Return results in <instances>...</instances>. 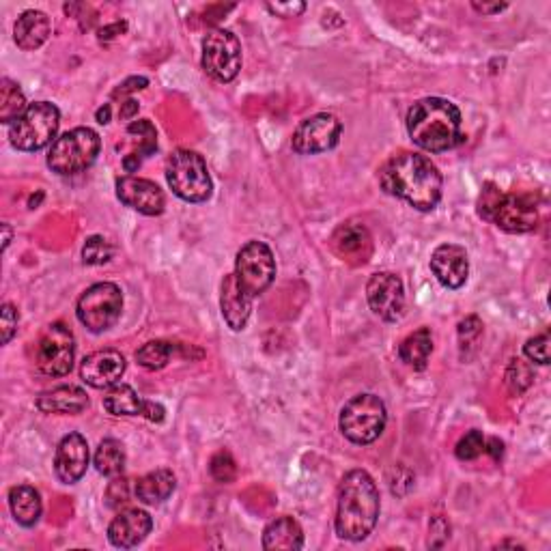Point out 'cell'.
<instances>
[{
  "label": "cell",
  "mask_w": 551,
  "mask_h": 551,
  "mask_svg": "<svg viewBox=\"0 0 551 551\" xmlns=\"http://www.w3.org/2000/svg\"><path fill=\"white\" fill-rule=\"evenodd\" d=\"M147 84H149V80L147 78H143V76H134V78H127L123 84H121V87L115 91V93H112V95H115V97H125L127 93H134V91H143V89H147Z\"/></svg>",
  "instance_id": "7bdbcfd3"
},
{
  "label": "cell",
  "mask_w": 551,
  "mask_h": 551,
  "mask_svg": "<svg viewBox=\"0 0 551 551\" xmlns=\"http://www.w3.org/2000/svg\"><path fill=\"white\" fill-rule=\"evenodd\" d=\"M379 186L418 211H433L442 201L444 179L427 155L401 151L381 166Z\"/></svg>",
  "instance_id": "6da1fadb"
},
{
  "label": "cell",
  "mask_w": 551,
  "mask_h": 551,
  "mask_svg": "<svg viewBox=\"0 0 551 551\" xmlns=\"http://www.w3.org/2000/svg\"><path fill=\"white\" fill-rule=\"evenodd\" d=\"M526 358L534 364H549V332H543L539 336L530 338V341L524 345Z\"/></svg>",
  "instance_id": "f35d334b"
},
{
  "label": "cell",
  "mask_w": 551,
  "mask_h": 551,
  "mask_svg": "<svg viewBox=\"0 0 551 551\" xmlns=\"http://www.w3.org/2000/svg\"><path fill=\"white\" fill-rule=\"evenodd\" d=\"M209 472L214 476L218 483L229 485L237 478V463L229 450H218L214 457L209 461Z\"/></svg>",
  "instance_id": "d590c367"
},
{
  "label": "cell",
  "mask_w": 551,
  "mask_h": 551,
  "mask_svg": "<svg viewBox=\"0 0 551 551\" xmlns=\"http://www.w3.org/2000/svg\"><path fill=\"white\" fill-rule=\"evenodd\" d=\"M106 500H108V506L117 508L125 502H130V489H127V480L125 478H117L112 480L108 491H106Z\"/></svg>",
  "instance_id": "ab89813d"
},
{
  "label": "cell",
  "mask_w": 551,
  "mask_h": 551,
  "mask_svg": "<svg viewBox=\"0 0 551 551\" xmlns=\"http://www.w3.org/2000/svg\"><path fill=\"white\" fill-rule=\"evenodd\" d=\"M153 530V519L143 508H125L108 526V541L119 549H132L143 543Z\"/></svg>",
  "instance_id": "ffe728a7"
},
{
  "label": "cell",
  "mask_w": 551,
  "mask_h": 551,
  "mask_svg": "<svg viewBox=\"0 0 551 551\" xmlns=\"http://www.w3.org/2000/svg\"><path fill=\"white\" fill-rule=\"evenodd\" d=\"M388 425V409L377 394H358L349 399L338 416V429L351 444L366 446L377 442Z\"/></svg>",
  "instance_id": "52a82bcc"
},
{
  "label": "cell",
  "mask_w": 551,
  "mask_h": 551,
  "mask_svg": "<svg viewBox=\"0 0 551 551\" xmlns=\"http://www.w3.org/2000/svg\"><path fill=\"white\" fill-rule=\"evenodd\" d=\"M343 123L332 112H317L295 127L291 147L298 155H317L341 143Z\"/></svg>",
  "instance_id": "4fadbf2b"
},
{
  "label": "cell",
  "mask_w": 551,
  "mask_h": 551,
  "mask_svg": "<svg viewBox=\"0 0 551 551\" xmlns=\"http://www.w3.org/2000/svg\"><path fill=\"white\" fill-rule=\"evenodd\" d=\"M483 452H485V435L476 429L465 433L459 440V444L455 446V457L459 461H474L483 455Z\"/></svg>",
  "instance_id": "8d00e7d4"
},
{
  "label": "cell",
  "mask_w": 551,
  "mask_h": 551,
  "mask_svg": "<svg viewBox=\"0 0 551 551\" xmlns=\"http://www.w3.org/2000/svg\"><path fill=\"white\" fill-rule=\"evenodd\" d=\"M112 257H115V246H112L102 235L89 237L82 246L84 265H106Z\"/></svg>",
  "instance_id": "836d02e7"
},
{
  "label": "cell",
  "mask_w": 551,
  "mask_h": 551,
  "mask_svg": "<svg viewBox=\"0 0 551 551\" xmlns=\"http://www.w3.org/2000/svg\"><path fill=\"white\" fill-rule=\"evenodd\" d=\"M136 112H138V104H136L134 100H127V102L121 104V112H119V115H121L123 121H130V119L136 115Z\"/></svg>",
  "instance_id": "7dc6e473"
},
{
  "label": "cell",
  "mask_w": 551,
  "mask_h": 551,
  "mask_svg": "<svg viewBox=\"0 0 551 551\" xmlns=\"http://www.w3.org/2000/svg\"><path fill=\"white\" fill-rule=\"evenodd\" d=\"M117 199L143 216H160L166 209V196L158 183L134 175L117 179Z\"/></svg>",
  "instance_id": "9a60e30c"
},
{
  "label": "cell",
  "mask_w": 551,
  "mask_h": 551,
  "mask_svg": "<svg viewBox=\"0 0 551 551\" xmlns=\"http://www.w3.org/2000/svg\"><path fill=\"white\" fill-rule=\"evenodd\" d=\"M485 452L493 461H500L504 455V444L498 440V437H489V440H485Z\"/></svg>",
  "instance_id": "f6af8a7d"
},
{
  "label": "cell",
  "mask_w": 551,
  "mask_h": 551,
  "mask_svg": "<svg viewBox=\"0 0 551 551\" xmlns=\"http://www.w3.org/2000/svg\"><path fill=\"white\" fill-rule=\"evenodd\" d=\"M177 345L168 341H149L136 351V362L147 371H162L175 356Z\"/></svg>",
  "instance_id": "1f68e13d"
},
{
  "label": "cell",
  "mask_w": 551,
  "mask_h": 551,
  "mask_svg": "<svg viewBox=\"0 0 551 551\" xmlns=\"http://www.w3.org/2000/svg\"><path fill=\"white\" fill-rule=\"evenodd\" d=\"M407 134L422 151L444 153L463 143L461 110L444 97H425L407 112Z\"/></svg>",
  "instance_id": "3957f363"
},
{
  "label": "cell",
  "mask_w": 551,
  "mask_h": 551,
  "mask_svg": "<svg viewBox=\"0 0 551 551\" xmlns=\"http://www.w3.org/2000/svg\"><path fill=\"white\" fill-rule=\"evenodd\" d=\"M50 33H52L50 18L44 11H37V9H28L20 13V18L16 20V24H13V41H16V46L20 50H26V52L44 46Z\"/></svg>",
  "instance_id": "d4e9b609"
},
{
  "label": "cell",
  "mask_w": 551,
  "mask_h": 551,
  "mask_svg": "<svg viewBox=\"0 0 551 551\" xmlns=\"http://www.w3.org/2000/svg\"><path fill=\"white\" fill-rule=\"evenodd\" d=\"M433 353V334L429 328H420L409 334L399 345V360L412 371H425Z\"/></svg>",
  "instance_id": "f1b7e54d"
},
{
  "label": "cell",
  "mask_w": 551,
  "mask_h": 551,
  "mask_svg": "<svg viewBox=\"0 0 551 551\" xmlns=\"http://www.w3.org/2000/svg\"><path fill=\"white\" fill-rule=\"evenodd\" d=\"M201 65L205 74L218 82H231L242 69V44L235 33L214 28L203 37Z\"/></svg>",
  "instance_id": "7c38bea8"
},
{
  "label": "cell",
  "mask_w": 551,
  "mask_h": 551,
  "mask_svg": "<svg viewBox=\"0 0 551 551\" xmlns=\"http://www.w3.org/2000/svg\"><path fill=\"white\" fill-rule=\"evenodd\" d=\"M366 300L373 313L388 323L401 319L405 310L403 280L392 272H377L366 282Z\"/></svg>",
  "instance_id": "5bb4252c"
},
{
  "label": "cell",
  "mask_w": 551,
  "mask_h": 551,
  "mask_svg": "<svg viewBox=\"0 0 551 551\" xmlns=\"http://www.w3.org/2000/svg\"><path fill=\"white\" fill-rule=\"evenodd\" d=\"M220 308L222 317L233 332H242L248 326V319L252 315V298L239 287L233 274L224 276L220 289Z\"/></svg>",
  "instance_id": "603a6c76"
},
{
  "label": "cell",
  "mask_w": 551,
  "mask_h": 551,
  "mask_svg": "<svg viewBox=\"0 0 551 551\" xmlns=\"http://www.w3.org/2000/svg\"><path fill=\"white\" fill-rule=\"evenodd\" d=\"M483 332H485L483 321H480L476 315L465 317L459 323V330H457V334H459V351H461V358L465 362L474 358L480 338H483Z\"/></svg>",
  "instance_id": "d6a6232c"
},
{
  "label": "cell",
  "mask_w": 551,
  "mask_h": 551,
  "mask_svg": "<svg viewBox=\"0 0 551 551\" xmlns=\"http://www.w3.org/2000/svg\"><path fill=\"white\" fill-rule=\"evenodd\" d=\"M431 272L446 289H461L470 276L468 250L457 244H442L431 254Z\"/></svg>",
  "instance_id": "ac0fdd59"
},
{
  "label": "cell",
  "mask_w": 551,
  "mask_h": 551,
  "mask_svg": "<svg viewBox=\"0 0 551 551\" xmlns=\"http://www.w3.org/2000/svg\"><path fill=\"white\" fill-rule=\"evenodd\" d=\"M9 508L13 519H16L20 526L33 528L41 519L44 504H41V496L35 487L18 485L9 489Z\"/></svg>",
  "instance_id": "83f0119b"
},
{
  "label": "cell",
  "mask_w": 551,
  "mask_h": 551,
  "mask_svg": "<svg viewBox=\"0 0 551 551\" xmlns=\"http://www.w3.org/2000/svg\"><path fill=\"white\" fill-rule=\"evenodd\" d=\"M508 5L506 3H496V5H487V3H472V9L478 11V13H483V16H496V13L504 11Z\"/></svg>",
  "instance_id": "bcb514c9"
},
{
  "label": "cell",
  "mask_w": 551,
  "mask_h": 551,
  "mask_svg": "<svg viewBox=\"0 0 551 551\" xmlns=\"http://www.w3.org/2000/svg\"><path fill=\"white\" fill-rule=\"evenodd\" d=\"M235 280L250 298H259L276 278V259L272 248L259 239L244 244L235 257Z\"/></svg>",
  "instance_id": "8fae6325"
},
{
  "label": "cell",
  "mask_w": 551,
  "mask_h": 551,
  "mask_svg": "<svg viewBox=\"0 0 551 551\" xmlns=\"http://www.w3.org/2000/svg\"><path fill=\"white\" fill-rule=\"evenodd\" d=\"M91 452L87 437L80 433H69L56 446L54 452V474L63 485H74L87 474Z\"/></svg>",
  "instance_id": "2e32d148"
},
{
  "label": "cell",
  "mask_w": 551,
  "mask_h": 551,
  "mask_svg": "<svg viewBox=\"0 0 551 551\" xmlns=\"http://www.w3.org/2000/svg\"><path fill=\"white\" fill-rule=\"evenodd\" d=\"M450 539V526L444 517H435L429 524V547H442Z\"/></svg>",
  "instance_id": "60d3db41"
},
{
  "label": "cell",
  "mask_w": 551,
  "mask_h": 551,
  "mask_svg": "<svg viewBox=\"0 0 551 551\" xmlns=\"http://www.w3.org/2000/svg\"><path fill=\"white\" fill-rule=\"evenodd\" d=\"M18 323V308L13 304H3V308H0V341H3V345H9L11 338L18 334Z\"/></svg>",
  "instance_id": "74e56055"
},
{
  "label": "cell",
  "mask_w": 551,
  "mask_h": 551,
  "mask_svg": "<svg viewBox=\"0 0 551 551\" xmlns=\"http://www.w3.org/2000/svg\"><path fill=\"white\" fill-rule=\"evenodd\" d=\"M379 511V489L373 476L366 470L347 472L336 496V534L351 543L364 541L375 530Z\"/></svg>",
  "instance_id": "7a4b0ae2"
},
{
  "label": "cell",
  "mask_w": 551,
  "mask_h": 551,
  "mask_svg": "<svg viewBox=\"0 0 551 551\" xmlns=\"http://www.w3.org/2000/svg\"><path fill=\"white\" fill-rule=\"evenodd\" d=\"M3 250H7L9 248V244H11V237H13V233H11V226L5 222L3 224Z\"/></svg>",
  "instance_id": "681fc988"
},
{
  "label": "cell",
  "mask_w": 551,
  "mask_h": 551,
  "mask_svg": "<svg viewBox=\"0 0 551 551\" xmlns=\"http://www.w3.org/2000/svg\"><path fill=\"white\" fill-rule=\"evenodd\" d=\"M127 369L125 356L117 349H100L89 353L80 364V377L95 390H106L119 384Z\"/></svg>",
  "instance_id": "e0dca14e"
},
{
  "label": "cell",
  "mask_w": 551,
  "mask_h": 551,
  "mask_svg": "<svg viewBox=\"0 0 551 551\" xmlns=\"http://www.w3.org/2000/svg\"><path fill=\"white\" fill-rule=\"evenodd\" d=\"M332 250L347 263H366L373 252V239L369 229L360 222H343L334 231L332 239Z\"/></svg>",
  "instance_id": "7402d4cb"
},
{
  "label": "cell",
  "mask_w": 551,
  "mask_h": 551,
  "mask_svg": "<svg viewBox=\"0 0 551 551\" xmlns=\"http://www.w3.org/2000/svg\"><path fill=\"white\" fill-rule=\"evenodd\" d=\"M95 470L104 474V476H121L125 470V448L119 440H112V437H106V440L100 442L95 450Z\"/></svg>",
  "instance_id": "f546056e"
},
{
  "label": "cell",
  "mask_w": 551,
  "mask_h": 551,
  "mask_svg": "<svg viewBox=\"0 0 551 551\" xmlns=\"http://www.w3.org/2000/svg\"><path fill=\"white\" fill-rule=\"evenodd\" d=\"M89 394L80 386H59L48 392H41L35 405L41 414H56V416H78L89 407Z\"/></svg>",
  "instance_id": "cb8c5ba5"
},
{
  "label": "cell",
  "mask_w": 551,
  "mask_h": 551,
  "mask_svg": "<svg viewBox=\"0 0 551 551\" xmlns=\"http://www.w3.org/2000/svg\"><path fill=\"white\" fill-rule=\"evenodd\" d=\"M261 545L265 551H298L304 547V530L293 517H276L265 526Z\"/></svg>",
  "instance_id": "484cf974"
},
{
  "label": "cell",
  "mask_w": 551,
  "mask_h": 551,
  "mask_svg": "<svg viewBox=\"0 0 551 551\" xmlns=\"http://www.w3.org/2000/svg\"><path fill=\"white\" fill-rule=\"evenodd\" d=\"M125 151L123 155V171L125 173H134L140 168L149 155L155 153L158 149V132H155V125L149 119H140L127 125L125 130V140L121 147Z\"/></svg>",
  "instance_id": "44dd1931"
},
{
  "label": "cell",
  "mask_w": 551,
  "mask_h": 551,
  "mask_svg": "<svg viewBox=\"0 0 551 551\" xmlns=\"http://www.w3.org/2000/svg\"><path fill=\"white\" fill-rule=\"evenodd\" d=\"M127 31V24L125 22H115V24H108L104 28H100V41L102 44H108V41L117 39L119 35H123Z\"/></svg>",
  "instance_id": "ee69618b"
},
{
  "label": "cell",
  "mask_w": 551,
  "mask_h": 551,
  "mask_svg": "<svg viewBox=\"0 0 551 551\" xmlns=\"http://www.w3.org/2000/svg\"><path fill=\"white\" fill-rule=\"evenodd\" d=\"M100 149V134L91 130V127H74V130H69L61 138L54 140L46 162L52 168V173L61 177H72L91 168L97 155H100Z\"/></svg>",
  "instance_id": "5b68a950"
},
{
  "label": "cell",
  "mask_w": 551,
  "mask_h": 551,
  "mask_svg": "<svg viewBox=\"0 0 551 551\" xmlns=\"http://www.w3.org/2000/svg\"><path fill=\"white\" fill-rule=\"evenodd\" d=\"M61 125V110L52 102L28 104L24 115L9 125V143L18 151H41L52 147Z\"/></svg>",
  "instance_id": "ba28073f"
},
{
  "label": "cell",
  "mask_w": 551,
  "mask_h": 551,
  "mask_svg": "<svg viewBox=\"0 0 551 551\" xmlns=\"http://www.w3.org/2000/svg\"><path fill=\"white\" fill-rule=\"evenodd\" d=\"M534 381V371L528 362H524L521 358L511 360L506 369V386L513 394H521L526 392Z\"/></svg>",
  "instance_id": "e575fe53"
},
{
  "label": "cell",
  "mask_w": 551,
  "mask_h": 551,
  "mask_svg": "<svg viewBox=\"0 0 551 551\" xmlns=\"http://www.w3.org/2000/svg\"><path fill=\"white\" fill-rule=\"evenodd\" d=\"M76 360V338L63 321H54L41 332L35 345V364L41 375L65 377Z\"/></svg>",
  "instance_id": "30bf717a"
},
{
  "label": "cell",
  "mask_w": 551,
  "mask_h": 551,
  "mask_svg": "<svg viewBox=\"0 0 551 551\" xmlns=\"http://www.w3.org/2000/svg\"><path fill=\"white\" fill-rule=\"evenodd\" d=\"M104 409L112 416H145L151 422H162L166 418V409L160 403L145 401L127 384H115L108 388Z\"/></svg>",
  "instance_id": "d6986e66"
},
{
  "label": "cell",
  "mask_w": 551,
  "mask_h": 551,
  "mask_svg": "<svg viewBox=\"0 0 551 551\" xmlns=\"http://www.w3.org/2000/svg\"><path fill=\"white\" fill-rule=\"evenodd\" d=\"M26 108L28 104L20 84L3 78V82H0V123L11 125L13 121H18Z\"/></svg>",
  "instance_id": "4dcf8cb0"
},
{
  "label": "cell",
  "mask_w": 551,
  "mask_h": 551,
  "mask_svg": "<svg viewBox=\"0 0 551 551\" xmlns=\"http://www.w3.org/2000/svg\"><path fill=\"white\" fill-rule=\"evenodd\" d=\"M175 487H177V476L171 470L160 468L145 474L143 478H138V483L134 487V496L143 504L155 506L171 498Z\"/></svg>",
  "instance_id": "4316f807"
},
{
  "label": "cell",
  "mask_w": 551,
  "mask_h": 551,
  "mask_svg": "<svg viewBox=\"0 0 551 551\" xmlns=\"http://www.w3.org/2000/svg\"><path fill=\"white\" fill-rule=\"evenodd\" d=\"M123 291L115 282H97L84 291L76 304V317L93 334L110 330L121 319Z\"/></svg>",
  "instance_id": "9c48e42d"
},
{
  "label": "cell",
  "mask_w": 551,
  "mask_h": 551,
  "mask_svg": "<svg viewBox=\"0 0 551 551\" xmlns=\"http://www.w3.org/2000/svg\"><path fill=\"white\" fill-rule=\"evenodd\" d=\"M166 181L173 194L186 203H205L214 192L205 158L192 149L171 153L166 162Z\"/></svg>",
  "instance_id": "8992f818"
},
{
  "label": "cell",
  "mask_w": 551,
  "mask_h": 551,
  "mask_svg": "<svg viewBox=\"0 0 551 551\" xmlns=\"http://www.w3.org/2000/svg\"><path fill=\"white\" fill-rule=\"evenodd\" d=\"M95 119H97V123H102V125L110 123V106L106 104V106H102L100 110H97L95 112Z\"/></svg>",
  "instance_id": "c3c4849f"
},
{
  "label": "cell",
  "mask_w": 551,
  "mask_h": 551,
  "mask_svg": "<svg viewBox=\"0 0 551 551\" xmlns=\"http://www.w3.org/2000/svg\"><path fill=\"white\" fill-rule=\"evenodd\" d=\"M267 9H270L278 18H298L300 13H304L306 5L304 3H267Z\"/></svg>",
  "instance_id": "b9f144b4"
},
{
  "label": "cell",
  "mask_w": 551,
  "mask_h": 551,
  "mask_svg": "<svg viewBox=\"0 0 551 551\" xmlns=\"http://www.w3.org/2000/svg\"><path fill=\"white\" fill-rule=\"evenodd\" d=\"M478 216L506 233H530L539 224V211L526 196L506 194L496 183H485L478 196Z\"/></svg>",
  "instance_id": "277c9868"
}]
</instances>
